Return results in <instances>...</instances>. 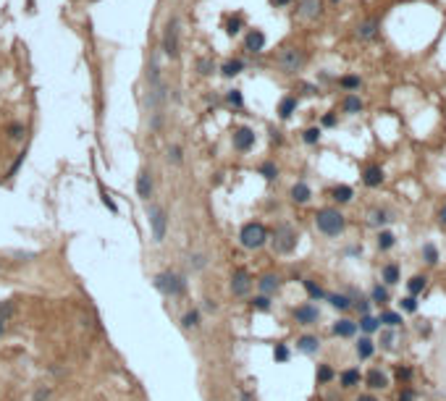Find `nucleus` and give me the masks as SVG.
Listing matches in <instances>:
<instances>
[{"label":"nucleus","mask_w":446,"mask_h":401,"mask_svg":"<svg viewBox=\"0 0 446 401\" xmlns=\"http://www.w3.org/2000/svg\"><path fill=\"white\" fill-rule=\"evenodd\" d=\"M315 226H318V231L326 234V236H339L344 231V215L334 208H326L315 215Z\"/></svg>","instance_id":"1"},{"label":"nucleus","mask_w":446,"mask_h":401,"mask_svg":"<svg viewBox=\"0 0 446 401\" xmlns=\"http://www.w3.org/2000/svg\"><path fill=\"white\" fill-rule=\"evenodd\" d=\"M239 242H242L244 249H260L262 244L268 242V231L262 223H247L239 234Z\"/></svg>","instance_id":"2"},{"label":"nucleus","mask_w":446,"mask_h":401,"mask_svg":"<svg viewBox=\"0 0 446 401\" xmlns=\"http://www.w3.org/2000/svg\"><path fill=\"white\" fill-rule=\"evenodd\" d=\"M305 63V55L302 50H296V48H283L281 55H278V68L283 74H294V71H300Z\"/></svg>","instance_id":"3"},{"label":"nucleus","mask_w":446,"mask_h":401,"mask_svg":"<svg viewBox=\"0 0 446 401\" xmlns=\"http://www.w3.org/2000/svg\"><path fill=\"white\" fill-rule=\"evenodd\" d=\"M155 286L168 296H179L184 291V281H181L176 273H160V276H155Z\"/></svg>","instance_id":"4"},{"label":"nucleus","mask_w":446,"mask_h":401,"mask_svg":"<svg viewBox=\"0 0 446 401\" xmlns=\"http://www.w3.org/2000/svg\"><path fill=\"white\" fill-rule=\"evenodd\" d=\"M163 50L168 58H179V21L171 19L163 32Z\"/></svg>","instance_id":"5"},{"label":"nucleus","mask_w":446,"mask_h":401,"mask_svg":"<svg viewBox=\"0 0 446 401\" xmlns=\"http://www.w3.org/2000/svg\"><path fill=\"white\" fill-rule=\"evenodd\" d=\"M150 228H153V239L155 242H163L166 239V226H168V218H166V210L163 208H158V205H153L150 208Z\"/></svg>","instance_id":"6"},{"label":"nucleus","mask_w":446,"mask_h":401,"mask_svg":"<svg viewBox=\"0 0 446 401\" xmlns=\"http://www.w3.org/2000/svg\"><path fill=\"white\" fill-rule=\"evenodd\" d=\"M296 247V234L291 231L289 226H281L276 231V239H273V249L281 252V255H289V252Z\"/></svg>","instance_id":"7"},{"label":"nucleus","mask_w":446,"mask_h":401,"mask_svg":"<svg viewBox=\"0 0 446 401\" xmlns=\"http://www.w3.org/2000/svg\"><path fill=\"white\" fill-rule=\"evenodd\" d=\"M234 147H236L239 152H249V150L255 147V131L247 129V126L236 129V131H234Z\"/></svg>","instance_id":"8"},{"label":"nucleus","mask_w":446,"mask_h":401,"mask_svg":"<svg viewBox=\"0 0 446 401\" xmlns=\"http://www.w3.org/2000/svg\"><path fill=\"white\" fill-rule=\"evenodd\" d=\"M249 289H252V281H249L247 270H234V278H231V291H234V296H247Z\"/></svg>","instance_id":"9"},{"label":"nucleus","mask_w":446,"mask_h":401,"mask_svg":"<svg viewBox=\"0 0 446 401\" xmlns=\"http://www.w3.org/2000/svg\"><path fill=\"white\" fill-rule=\"evenodd\" d=\"M136 194H139L142 199H150L153 197V176H150V170H147V168H142L139 176H136Z\"/></svg>","instance_id":"10"},{"label":"nucleus","mask_w":446,"mask_h":401,"mask_svg":"<svg viewBox=\"0 0 446 401\" xmlns=\"http://www.w3.org/2000/svg\"><path fill=\"white\" fill-rule=\"evenodd\" d=\"M294 317H296V323L310 325V323H315V320L320 317V312H318V307H315V304H302V307H296V309H294Z\"/></svg>","instance_id":"11"},{"label":"nucleus","mask_w":446,"mask_h":401,"mask_svg":"<svg viewBox=\"0 0 446 401\" xmlns=\"http://www.w3.org/2000/svg\"><path fill=\"white\" fill-rule=\"evenodd\" d=\"M383 168L381 165H368L362 170V181H365V186H381L383 184Z\"/></svg>","instance_id":"12"},{"label":"nucleus","mask_w":446,"mask_h":401,"mask_svg":"<svg viewBox=\"0 0 446 401\" xmlns=\"http://www.w3.org/2000/svg\"><path fill=\"white\" fill-rule=\"evenodd\" d=\"M357 37L365 40V42L375 40V37H378V21H375V19H365L362 24L357 27Z\"/></svg>","instance_id":"13"},{"label":"nucleus","mask_w":446,"mask_h":401,"mask_svg":"<svg viewBox=\"0 0 446 401\" xmlns=\"http://www.w3.org/2000/svg\"><path fill=\"white\" fill-rule=\"evenodd\" d=\"M262 48H265V34H262L260 29H252L247 34V50L249 53H260Z\"/></svg>","instance_id":"14"},{"label":"nucleus","mask_w":446,"mask_h":401,"mask_svg":"<svg viewBox=\"0 0 446 401\" xmlns=\"http://www.w3.org/2000/svg\"><path fill=\"white\" fill-rule=\"evenodd\" d=\"M310 197H313V191H310V186H307L305 181H300V184H294V186H291V199H294L296 205L310 202Z\"/></svg>","instance_id":"15"},{"label":"nucleus","mask_w":446,"mask_h":401,"mask_svg":"<svg viewBox=\"0 0 446 401\" xmlns=\"http://www.w3.org/2000/svg\"><path fill=\"white\" fill-rule=\"evenodd\" d=\"M14 312H16V304L14 302H0V336L6 333V325L11 323Z\"/></svg>","instance_id":"16"},{"label":"nucleus","mask_w":446,"mask_h":401,"mask_svg":"<svg viewBox=\"0 0 446 401\" xmlns=\"http://www.w3.org/2000/svg\"><path fill=\"white\" fill-rule=\"evenodd\" d=\"M331 197H334L336 202L344 205V202H349V199L354 197V189H352V186H347V184H339V186L331 189Z\"/></svg>","instance_id":"17"},{"label":"nucleus","mask_w":446,"mask_h":401,"mask_svg":"<svg viewBox=\"0 0 446 401\" xmlns=\"http://www.w3.org/2000/svg\"><path fill=\"white\" fill-rule=\"evenodd\" d=\"M294 110H296V97H283L278 102V116L281 118H291Z\"/></svg>","instance_id":"18"},{"label":"nucleus","mask_w":446,"mask_h":401,"mask_svg":"<svg viewBox=\"0 0 446 401\" xmlns=\"http://www.w3.org/2000/svg\"><path fill=\"white\" fill-rule=\"evenodd\" d=\"M278 286H281V278H278V276H262V278H260V291H262V294L278 291Z\"/></svg>","instance_id":"19"},{"label":"nucleus","mask_w":446,"mask_h":401,"mask_svg":"<svg viewBox=\"0 0 446 401\" xmlns=\"http://www.w3.org/2000/svg\"><path fill=\"white\" fill-rule=\"evenodd\" d=\"M354 330H357V325H354L352 320H339V323L334 325V333H336V336H344V338H347V336H354Z\"/></svg>","instance_id":"20"},{"label":"nucleus","mask_w":446,"mask_h":401,"mask_svg":"<svg viewBox=\"0 0 446 401\" xmlns=\"http://www.w3.org/2000/svg\"><path fill=\"white\" fill-rule=\"evenodd\" d=\"M300 14H302L305 19H315V16H320V3H318V0H305L302 8H300Z\"/></svg>","instance_id":"21"},{"label":"nucleus","mask_w":446,"mask_h":401,"mask_svg":"<svg viewBox=\"0 0 446 401\" xmlns=\"http://www.w3.org/2000/svg\"><path fill=\"white\" fill-rule=\"evenodd\" d=\"M242 68H244V63H242V61H226V63H223V68H221V74L231 79V76H236V74H242Z\"/></svg>","instance_id":"22"},{"label":"nucleus","mask_w":446,"mask_h":401,"mask_svg":"<svg viewBox=\"0 0 446 401\" xmlns=\"http://www.w3.org/2000/svg\"><path fill=\"white\" fill-rule=\"evenodd\" d=\"M344 110H347V113H360V110H362V100L354 95V92H349V95L344 97Z\"/></svg>","instance_id":"23"},{"label":"nucleus","mask_w":446,"mask_h":401,"mask_svg":"<svg viewBox=\"0 0 446 401\" xmlns=\"http://www.w3.org/2000/svg\"><path fill=\"white\" fill-rule=\"evenodd\" d=\"M386 383H388V380H386V375H383L381 370H370V372H368V385H370V388H386Z\"/></svg>","instance_id":"24"},{"label":"nucleus","mask_w":446,"mask_h":401,"mask_svg":"<svg viewBox=\"0 0 446 401\" xmlns=\"http://www.w3.org/2000/svg\"><path fill=\"white\" fill-rule=\"evenodd\" d=\"M296 346H300L305 354H315V351H318V338H315V336H302Z\"/></svg>","instance_id":"25"},{"label":"nucleus","mask_w":446,"mask_h":401,"mask_svg":"<svg viewBox=\"0 0 446 401\" xmlns=\"http://www.w3.org/2000/svg\"><path fill=\"white\" fill-rule=\"evenodd\" d=\"M166 160H168V163H174V165H181V160H184L181 147H179V144H171L168 150H166Z\"/></svg>","instance_id":"26"},{"label":"nucleus","mask_w":446,"mask_h":401,"mask_svg":"<svg viewBox=\"0 0 446 401\" xmlns=\"http://www.w3.org/2000/svg\"><path fill=\"white\" fill-rule=\"evenodd\" d=\"M360 328L365 330V333H375V330L381 328V320H378V317H370V315H365V317L360 320Z\"/></svg>","instance_id":"27"},{"label":"nucleus","mask_w":446,"mask_h":401,"mask_svg":"<svg viewBox=\"0 0 446 401\" xmlns=\"http://www.w3.org/2000/svg\"><path fill=\"white\" fill-rule=\"evenodd\" d=\"M339 84H341V89H347V92H354V89H360L362 79L352 74V76H341V82H339Z\"/></svg>","instance_id":"28"},{"label":"nucleus","mask_w":446,"mask_h":401,"mask_svg":"<svg viewBox=\"0 0 446 401\" xmlns=\"http://www.w3.org/2000/svg\"><path fill=\"white\" fill-rule=\"evenodd\" d=\"M396 281H399V265H386L383 268V283L394 286Z\"/></svg>","instance_id":"29"},{"label":"nucleus","mask_w":446,"mask_h":401,"mask_svg":"<svg viewBox=\"0 0 446 401\" xmlns=\"http://www.w3.org/2000/svg\"><path fill=\"white\" fill-rule=\"evenodd\" d=\"M328 302L334 304L336 309H349V307H352L349 296H341V294H328Z\"/></svg>","instance_id":"30"},{"label":"nucleus","mask_w":446,"mask_h":401,"mask_svg":"<svg viewBox=\"0 0 446 401\" xmlns=\"http://www.w3.org/2000/svg\"><path fill=\"white\" fill-rule=\"evenodd\" d=\"M373 351H375V346H373V341H370V338H362V341L357 343V354H360L362 359H368Z\"/></svg>","instance_id":"31"},{"label":"nucleus","mask_w":446,"mask_h":401,"mask_svg":"<svg viewBox=\"0 0 446 401\" xmlns=\"http://www.w3.org/2000/svg\"><path fill=\"white\" fill-rule=\"evenodd\" d=\"M422 257H425L428 265H436V262H438V249L433 247V244H425V247H422Z\"/></svg>","instance_id":"32"},{"label":"nucleus","mask_w":446,"mask_h":401,"mask_svg":"<svg viewBox=\"0 0 446 401\" xmlns=\"http://www.w3.org/2000/svg\"><path fill=\"white\" fill-rule=\"evenodd\" d=\"M407 289H409V294H412V296H417L422 289H425V278H422V276H415L412 281L407 283Z\"/></svg>","instance_id":"33"},{"label":"nucleus","mask_w":446,"mask_h":401,"mask_svg":"<svg viewBox=\"0 0 446 401\" xmlns=\"http://www.w3.org/2000/svg\"><path fill=\"white\" fill-rule=\"evenodd\" d=\"M305 289H307V294H310L313 299H323V296H326V291L320 289L315 281H305Z\"/></svg>","instance_id":"34"},{"label":"nucleus","mask_w":446,"mask_h":401,"mask_svg":"<svg viewBox=\"0 0 446 401\" xmlns=\"http://www.w3.org/2000/svg\"><path fill=\"white\" fill-rule=\"evenodd\" d=\"M394 244H396V239H394V234H391V231H383V234L378 236V247H381L383 252H386V249H391Z\"/></svg>","instance_id":"35"},{"label":"nucleus","mask_w":446,"mask_h":401,"mask_svg":"<svg viewBox=\"0 0 446 401\" xmlns=\"http://www.w3.org/2000/svg\"><path fill=\"white\" fill-rule=\"evenodd\" d=\"M181 325H184V328H197V325H200V312H197V309L187 312L184 320H181Z\"/></svg>","instance_id":"36"},{"label":"nucleus","mask_w":446,"mask_h":401,"mask_svg":"<svg viewBox=\"0 0 446 401\" xmlns=\"http://www.w3.org/2000/svg\"><path fill=\"white\" fill-rule=\"evenodd\" d=\"M357 383H360V372L357 370H347L344 375H341V385L349 388V385H357Z\"/></svg>","instance_id":"37"},{"label":"nucleus","mask_w":446,"mask_h":401,"mask_svg":"<svg viewBox=\"0 0 446 401\" xmlns=\"http://www.w3.org/2000/svg\"><path fill=\"white\" fill-rule=\"evenodd\" d=\"M302 139H305L307 144H318V142H320V129H318V126H310V129L302 134Z\"/></svg>","instance_id":"38"},{"label":"nucleus","mask_w":446,"mask_h":401,"mask_svg":"<svg viewBox=\"0 0 446 401\" xmlns=\"http://www.w3.org/2000/svg\"><path fill=\"white\" fill-rule=\"evenodd\" d=\"M381 323L388 325V328H396L399 323H402V317H399L396 312H383V315H381Z\"/></svg>","instance_id":"39"},{"label":"nucleus","mask_w":446,"mask_h":401,"mask_svg":"<svg viewBox=\"0 0 446 401\" xmlns=\"http://www.w3.org/2000/svg\"><path fill=\"white\" fill-rule=\"evenodd\" d=\"M391 218H388V213H383V210H373L370 213V223L373 226H383V223H388Z\"/></svg>","instance_id":"40"},{"label":"nucleus","mask_w":446,"mask_h":401,"mask_svg":"<svg viewBox=\"0 0 446 401\" xmlns=\"http://www.w3.org/2000/svg\"><path fill=\"white\" fill-rule=\"evenodd\" d=\"M260 173H262V176H265L268 181H273V178H276V176H278V168H276V165H273V163H262V165H260Z\"/></svg>","instance_id":"41"},{"label":"nucleus","mask_w":446,"mask_h":401,"mask_svg":"<svg viewBox=\"0 0 446 401\" xmlns=\"http://www.w3.org/2000/svg\"><path fill=\"white\" fill-rule=\"evenodd\" d=\"M252 307H255V309H262V312H265V309H270V299H268V294L255 296V299H252Z\"/></svg>","instance_id":"42"},{"label":"nucleus","mask_w":446,"mask_h":401,"mask_svg":"<svg viewBox=\"0 0 446 401\" xmlns=\"http://www.w3.org/2000/svg\"><path fill=\"white\" fill-rule=\"evenodd\" d=\"M197 68H200V74H213V71H215V66H213L210 58H200V61H197Z\"/></svg>","instance_id":"43"},{"label":"nucleus","mask_w":446,"mask_h":401,"mask_svg":"<svg viewBox=\"0 0 446 401\" xmlns=\"http://www.w3.org/2000/svg\"><path fill=\"white\" fill-rule=\"evenodd\" d=\"M100 197H102V205H105V208H108L110 213H116V210H118V208H116V202L110 199V194H108L105 189H102V186H100Z\"/></svg>","instance_id":"44"},{"label":"nucleus","mask_w":446,"mask_h":401,"mask_svg":"<svg viewBox=\"0 0 446 401\" xmlns=\"http://www.w3.org/2000/svg\"><path fill=\"white\" fill-rule=\"evenodd\" d=\"M226 100L231 102V105H236V108H239V105H242V102H244V100H242V92H239V89H231V92L226 95Z\"/></svg>","instance_id":"45"},{"label":"nucleus","mask_w":446,"mask_h":401,"mask_svg":"<svg viewBox=\"0 0 446 401\" xmlns=\"http://www.w3.org/2000/svg\"><path fill=\"white\" fill-rule=\"evenodd\" d=\"M331 377H334V370H331V367H326V364H323V367L318 370V380H320V383H328Z\"/></svg>","instance_id":"46"},{"label":"nucleus","mask_w":446,"mask_h":401,"mask_svg":"<svg viewBox=\"0 0 446 401\" xmlns=\"http://www.w3.org/2000/svg\"><path fill=\"white\" fill-rule=\"evenodd\" d=\"M402 307L407 309V312H415V309H417V296H412V294H409L407 299H402Z\"/></svg>","instance_id":"47"},{"label":"nucleus","mask_w":446,"mask_h":401,"mask_svg":"<svg viewBox=\"0 0 446 401\" xmlns=\"http://www.w3.org/2000/svg\"><path fill=\"white\" fill-rule=\"evenodd\" d=\"M273 354H276V362H286V359H289V349L283 346V343H278V346H276V351H273Z\"/></svg>","instance_id":"48"},{"label":"nucleus","mask_w":446,"mask_h":401,"mask_svg":"<svg viewBox=\"0 0 446 401\" xmlns=\"http://www.w3.org/2000/svg\"><path fill=\"white\" fill-rule=\"evenodd\" d=\"M373 299L378 302V304L386 302V289H383V286H375V289H373Z\"/></svg>","instance_id":"49"},{"label":"nucleus","mask_w":446,"mask_h":401,"mask_svg":"<svg viewBox=\"0 0 446 401\" xmlns=\"http://www.w3.org/2000/svg\"><path fill=\"white\" fill-rule=\"evenodd\" d=\"M239 27H242V19H234V21H228V34H236Z\"/></svg>","instance_id":"50"},{"label":"nucleus","mask_w":446,"mask_h":401,"mask_svg":"<svg viewBox=\"0 0 446 401\" xmlns=\"http://www.w3.org/2000/svg\"><path fill=\"white\" fill-rule=\"evenodd\" d=\"M323 126H328V129H331V126H336V116H334V113H326V116H323Z\"/></svg>","instance_id":"51"},{"label":"nucleus","mask_w":446,"mask_h":401,"mask_svg":"<svg viewBox=\"0 0 446 401\" xmlns=\"http://www.w3.org/2000/svg\"><path fill=\"white\" fill-rule=\"evenodd\" d=\"M8 131H11V139H19V136H21V126H19V123H14Z\"/></svg>","instance_id":"52"},{"label":"nucleus","mask_w":446,"mask_h":401,"mask_svg":"<svg viewBox=\"0 0 446 401\" xmlns=\"http://www.w3.org/2000/svg\"><path fill=\"white\" fill-rule=\"evenodd\" d=\"M409 377H412V370H407V367L399 370V380H409Z\"/></svg>","instance_id":"53"},{"label":"nucleus","mask_w":446,"mask_h":401,"mask_svg":"<svg viewBox=\"0 0 446 401\" xmlns=\"http://www.w3.org/2000/svg\"><path fill=\"white\" fill-rule=\"evenodd\" d=\"M48 396H50V391H48V388H42V391H37V396H34V401H45Z\"/></svg>","instance_id":"54"},{"label":"nucleus","mask_w":446,"mask_h":401,"mask_svg":"<svg viewBox=\"0 0 446 401\" xmlns=\"http://www.w3.org/2000/svg\"><path fill=\"white\" fill-rule=\"evenodd\" d=\"M270 3L276 6V8H283V6H289V0H270Z\"/></svg>","instance_id":"55"},{"label":"nucleus","mask_w":446,"mask_h":401,"mask_svg":"<svg viewBox=\"0 0 446 401\" xmlns=\"http://www.w3.org/2000/svg\"><path fill=\"white\" fill-rule=\"evenodd\" d=\"M438 221L446 226V205H443V208H441V213H438Z\"/></svg>","instance_id":"56"},{"label":"nucleus","mask_w":446,"mask_h":401,"mask_svg":"<svg viewBox=\"0 0 446 401\" xmlns=\"http://www.w3.org/2000/svg\"><path fill=\"white\" fill-rule=\"evenodd\" d=\"M357 401H378V398H375V396H368V393H365V396H360Z\"/></svg>","instance_id":"57"},{"label":"nucleus","mask_w":446,"mask_h":401,"mask_svg":"<svg viewBox=\"0 0 446 401\" xmlns=\"http://www.w3.org/2000/svg\"><path fill=\"white\" fill-rule=\"evenodd\" d=\"M402 401H412V393H409V391H404V396H402Z\"/></svg>","instance_id":"58"},{"label":"nucleus","mask_w":446,"mask_h":401,"mask_svg":"<svg viewBox=\"0 0 446 401\" xmlns=\"http://www.w3.org/2000/svg\"><path fill=\"white\" fill-rule=\"evenodd\" d=\"M334 3H336V0H334Z\"/></svg>","instance_id":"59"}]
</instances>
